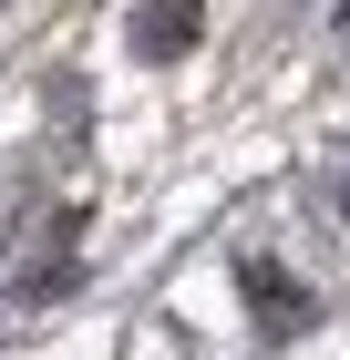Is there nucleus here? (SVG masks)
<instances>
[{
  "instance_id": "2",
  "label": "nucleus",
  "mask_w": 350,
  "mask_h": 360,
  "mask_svg": "<svg viewBox=\"0 0 350 360\" xmlns=\"http://www.w3.org/2000/svg\"><path fill=\"white\" fill-rule=\"evenodd\" d=\"M340 206H350V175H340Z\"/></svg>"
},
{
  "instance_id": "1",
  "label": "nucleus",
  "mask_w": 350,
  "mask_h": 360,
  "mask_svg": "<svg viewBox=\"0 0 350 360\" xmlns=\"http://www.w3.org/2000/svg\"><path fill=\"white\" fill-rule=\"evenodd\" d=\"M186 41H196V0H144V11H135V52L144 62L186 52Z\"/></svg>"
}]
</instances>
